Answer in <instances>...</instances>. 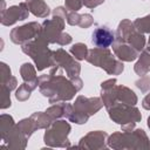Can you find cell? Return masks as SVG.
I'll list each match as a JSON object with an SVG mask.
<instances>
[{"label": "cell", "instance_id": "6da1fadb", "mask_svg": "<svg viewBox=\"0 0 150 150\" xmlns=\"http://www.w3.org/2000/svg\"><path fill=\"white\" fill-rule=\"evenodd\" d=\"M57 75L54 73H49L48 75H42L39 77V89L43 96L49 98V103H57L62 101L71 100L77 89L70 81V79H66L59 66H53Z\"/></svg>", "mask_w": 150, "mask_h": 150}, {"label": "cell", "instance_id": "7a4b0ae2", "mask_svg": "<svg viewBox=\"0 0 150 150\" xmlns=\"http://www.w3.org/2000/svg\"><path fill=\"white\" fill-rule=\"evenodd\" d=\"M102 107L103 102L98 97L88 98L84 96H79L73 105L67 103L64 117L74 123L83 124L88 121L89 116L96 114Z\"/></svg>", "mask_w": 150, "mask_h": 150}, {"label": "cell", "instance_id": "3957f363", "mask_svg": "<svg viewBox=\"0 0 150 150\" xmlns=\"http://www.w3.org/2000/svg\"><path fill=\"white\" fill-rule=\"evenodd\" d=\"M108 144L114 149H146L150 146L148 136L142 129L115 132L109 137Z\"/></svg>", "mask_w": 150, "mask_h": 150}, {"label": "cell", "instance_id": "277c9868", "mask_svg": "<svg viewBox=\"0 0 150 150\" xmlns=\"http://www.w3.org/2000/svg\"><path fill=\"white\" fill-rule=\"evenodd\" d=\"M22 52L29 55L36 64L38 70H43L47 67L53 66V50L48 48V42L38 36L22 45Z\"/></svg>", "mask_w": 150, "mask_h": 150}, {"label": "cell", "instance_id": "5b68a950", "mask_svg": "<svg viewBox=\"0 0 150 150\" xmlns=\"http://www.w3.org/2000/svg\"><path fill=\"white\" fill-rule=\"evenodd\" d=\"M86 60L96 66L103 68L110 75H118L123 71V63L116 59L108 48H94L88 52Z\"/></svg>", "mask_w": 150, "mask_h": 150}, {"label": "cell", "instance_id": "8992f818", "mask_svg": "<svg viewBox=\"0 0 150 150\" xmlns=\"http://www.w3.org/2000/svg\"><path fill=\"white\" fill-rule=\"evenodd\" d=\"M109 117L122 125L123 131H131L135 127V123L139 122L142 116L137 108L129 104L115 103L108 109Z\"/></svg>", "mask_w": 150, "mask_h": 150}, {"label": "cell", "instance_id": "52a82bcc", "mask_svg": "<svg viewBox=\"0 0 150 150\" xmlns=\"http://www.w3.org/2000/svg\"><path fill=\"white\" fill-rule=\"evenodd\" d=\"M70 132V125L66 121L52 122L45 134V143L49 146H69V141L67 138Z\"/></svg>", "mask_w": 150, "mask_h": 150}, {"label": "cell", "instance_id": "ba28073f", "mask_svg": "<svg viewBox=\"0 0 150 150\" xmlns=\"http://www.w3.org/2000/svg\"><path fill=\"white\" fill-rule=\"evenodd\" d=\"M64 20L66 19L63 16L53 14V19L46 20L41 25L39 36L42 38L48 43L57 42V40H59L61 33L63 32V28H64Z\"/></svg>", "mask_w": 150, "mask_h": 150}, {"label": "cell", "instance_id": "9c48e42d", "mask_svg": "<svg viewBox=\"0 0 150 150\" xmlns=\"http://www.w3.org/2000/svg\"><path fill=\"white\" fill-rule=\"evenodd\" d=\"M53 66H59V67L64 68L69 79L79 76V74L81 71L80 63L76 62L69 55V53H67L62 48L53 50Z\"/></svg>", "mask_w": 150, "mask_h": 150}, {"label": "cell", "instance_id": "30bf717a", "mask_svg": "<svg viewBox=\"0 0 150 150\" xmlns=\"http://www.w3.org/2000/svg\"><path fill=\"white\" fill-rule=\"evenodd\" d=\"M41 25L38 22H29L23 26L16 27L11 32V40L16 45H23L39 36Z\"/></svg>", "mask_w": 150, "mask_h": 150}, {"label": "cell", "instance_id": "8fae6325", "mask_svg": "<svg viewBox=\"0 0 150 150\" xmlns=\"http://www.w3.org/2000/svg\"><path fill=\"white\" fill-rule=\"evenodd\" d=\"M29 15V9L26 2H21L18 6H11L7 11L1 12V23L4 26H11L16 21L27 19Z\"/></svg>", "mask_w": 150, "mask_h": 150}, {"label": "cell", "instance_id": "7c38bea8", "mask_svg": "<svg viewBox=\"0 0 150 150\" xmlns=\"http://www.w3.org/2000/svg\"><path fill=\"white\" fill-rule=\"evenodd\" d=\"M115 33L107 26H100L91 34V42L97 48H108L115 42Z\"/></svg>", "mask_w": 150, "mask_h": 150}, {"label": "cell", "instance_id": "4fadbf2b", "mask_svg": "<svg viewBox=\"0 0 150 150\" xmlns=\"http://www.w3.org/2000/svg\"><path fill=\"white\" fill-rule=\"evenodd\" d=\"M107 134L104 131H91L84 137L81 138L80 144L77 148H86V149H102L105 148L104 141H105Z\"/></svg>", "mask_w": 150, "mask_h": 150}, {"label": "cell", "instance_id": "5bb4252c", "mask_svg": "<svg viewBox=\"0 0 150 150\" xmlns=\"http://www.w3.org/2000/svg\"><path fill=\"white\" fill-rule=\"evenodd\" d=\"M112 50L115 53V55L117 56L118 60L121 61H134L138 57L139 53L134 49L129 43L127 42H122V41H116L112 43Z\"/></svg>", "mask_w": 150, "mask_h": 150}, {"label": "cell", "instance_id": "9a60e30c", "mask_svg": "<svg viewBox=\"0 0 150 150\" xmlns=\"http://www.w3.org/2000/svg\"><path fill=\"white\" fill-rule=\"evenodd\" d=\"M116 41H122V42H127L129 43L134 49H136L138 53H141V50L144 48L145 46V36L143 33L138 32L136 28L128 35L125 36L123 40H116Z\"/></svg>", "mask_w": 150, "mask_h": 150}, {"label": "cell", "instance_id": "2e32d148", "mask_svg": "<svg viewBox=\"0 0 150 150\" xmlns=\"http://www.w3.org/2000/svg\"><path fill=\"white\" fill-rule=\"evenodd\" d=\"M20 73H21V77L23 79V81L28 83L33 88V90L39 86V79L35 75L36 74L35 68L30 63H23L20 68Z\"/></svg>", "mask_w": 150, "mask_h": 150}, {"label": "cell", "instance_id": "e0dca14e", "mask_svg": "<svg viewBox=\"0 0 150 150\" xmlns=\"http://www.w3.org/2000/svg\"><path fill=\"white\" fill-rule=\"evenodd\" d=\"M26 5L28 7V9L39 18H47L48 14L50 13L48 5L43 1V0H27Z\"/></svg>", "mask_w": 150, "mask_h": 150}, {"label": "cell", "instance_id": "ac0fdd59", "mask_svg": "<svg viewBox=\"0 0 150 150\" xmlns=\"http://www.w3.org/2000/svg\"><path fill=\"white\" fill-rule=\"evenodd\" d=\"M134 69L139 76H144L148 71H150V50L145 49L142 52Z\"/></svg>", "mask_w": 150, "mask_h": 150}, {"label": "cell", "instance_id": "d6986e66", "mask_svg": "<svg viewBox=\"0 0 150 150\" xmlns=\"http://www.w3.org/2000/svg\"><path fill=\"white\" fill-rule=\"evenodd\" d=\"M66 105L67 103H63V102H57V103H54V105H52L50 108H48L46 110V112L54 120L56 118H60L62 116H64V112H66Z\"/></svg>", "mask_w": 150, "mask_h": 150}, {"label": "cell", "instance_id": "ffe728a7", "mask_svg": "<svg viewBox=\"0 0 150 150\" xmlns=\"http://www.w3.org/2000/svg\"><path fill=\"white\" fill-rule=\"evenodd\" d=\"M88 52L89 50H88L87 46L84 43H81V42L75 43L70 48V53L74 55V57L76 60H84L87 57V55H88Z\"/></svg>", "mask_w": 150, "mask_h": 150}, {"label": "cell", "instance_id": "44dd1931", "mask_svg": "<svg viewBox=\"0 0 150 150\" xmlns=\"http://www.w3.org/2000/svg\"><path fill=\"white\" fill-rule=\"evenodd\" d=\"M135 28L141 33H150V15H146L144 18H138L134 21Z\"/></svg>", "mask_w": 150, "mask_h": 150}, {"label": "cell", "instance_id": "7402d4cb", "mask_svg": "<svg viewBox=\"0 0 150 150\" xmlns=\"http://www.w3.org/2000/svg\"><path fill=\"white\" fill-rule=\"evenodd\" d=\"M14 125V121L12 118V116L9 115H6V114H2L1 117H0V130H1V137L5 136L9 129Z\"/></svg>", "mask_w": 150, "mask_h": 150}, {"label": "cell", "instance_id": "603a6c76", "mask_svg": "<svg viewBox=\"0 0 150 150\" xmlns=\"http://www.w3.org/2000/svg\"><path fill=\"white\" fill-rule=\"evenodd\" d=\"M33 90V88L28 84V83H22L18 89H16V93H15V96L19 101H26L27 98H29L30 96V91Z\"/></svg>", "mask_w": 150, "mask_h": 150}, {"label": "cell", "instance_id": "cb8c5ba5", "mask_svg": "<svg viewBox=\"0 0 150 150\" xmlns=\"http://www.w3.org/2000/svg\"><path fill=\"white\" fill-rule=\"evenodd\" d=\"M9 89L5 86H1V108L6 109L11 107V97H9Z\"/></svg>", "mask_w": 150, "mask_h": 150}, {"label": "cell", "instance_id": "d4e9b609", "mask_svg": "<svg viewBox=\"0 0 150 150\" xmlns=\"http://www.w3.org/2000/svg\"><path fill=\"white\" fill-rule=\"evenodd\" d=\"M64 1H66V8L69 12H77L83 5L82 0H64Z\"/></svg>", "mask_w": 150, "mask_h": 150}, {"label": "cell", "instance_id": "484cf974", "mask_svg": "<svg viewBox=\"0 0 150 150\" xmlns=\"http://www.w3.org/2000/svg\"><path fill=\"white\" fill-rule=\"evenodd\" d=\"M94 22L93 16L90 14H82L80 16V21H79V26L82 28H88L89 26H91Z\"/></svg>", "mask_w": 150, "mask_h": 150}, {"label": "cell", "instance_id": "4316f807", "mask_svg": "<svg viewBox=\"0 0 150 150\" xmlns=\"http://www.w3.org/2000/svg\"><path fill=\"white\" fill-rule=\"evenodd\" d=\"M136 86H137L143 93H146V91L149 90V88H150V77L144 76L143 79L136 81Z\"/></svg>", "mask_w": 150, "mask_h": 150}, {"label": "cell", "instance_id": "83f0119b", "mask_svg": "<svg viewBox=\"0 0 150 150\" xmlns=\"http://www.w3.org/2000/svg\"><path fill=\"white\" fill-rule=\"evenodd\" d=\"M80 14H77V12H68L67 14V22L71 26H79V21H80Z\"/></svg>", "mask_w": 150, "mask_h": 150}, {"label": "cell", "instance_id": "f1b7e54d", "mask_svg": "<svg viewBox=\"0 0 150 150\" xmlns=\"http://www.w3.org/2000/svg\"><path fill=\"white\" fill-rule=\"evenodd\" d=\"M70 42H71V36H70L68 33L62 32L56 43H59L60 46H64V45H68V43H70Z\"/></svg>", "mask_w": 150, "mask_h": 150}, {"label": "cell", "instance_id": "f546056e", "mask_svg": "<svg viewBox=\"0 0 150 150\" xmlns=\"http://www.w3.org/2000/svg\"><path fill=\"white\" fill-rule=\"evenodd\" d=\"M82 2H83V5H84L86 7H88V8H94V7H96V6L101 5V4H103L104 0H82Z\"/></svg>", "mask_w": 150, "mask_h": 150}, {"label": "cell", "instance_id": "4dcf8cb0", "mask_svg": "<svg viewBox=\"0 0 150 150\" xmlns=\"http://www.w3.org/2000/svg\"><path fill=\"white\" fill-rule=\"evenodd\" d=\"M142 105H143V108H144V109H146V110H150V94H148V95L144 97Z\"/></svg>", "mask_w": 150, "mask_h": 150}, {"label": "cell", "instance_id": "1f68e13d", "mask_svg": "<svg viewBox=\"0 0 150 150\" xmlns=\"http://www.w3.org/2000/svg\"><path fill=\"white\" fill-rule=\"evenodd\" d=\"M148 127H149V128H150V116H149V117H148Z\"/></svg>", "mask_w": 150, "mask_h": 150}, {"label": "cell", "instance_id": "d6a6232c", "mask_svg": "<svg viewBox=\"0 0 150 150\" xmlns=\"http://www.w3.org/2000/svg\"><path fill=\"white\" fill-rule=\"evenodd\" d=\"M148 50H150V38H149V45H148V48H146Z\"/></svg>", "mask_w": 150, "mask_h": 150}]
</instances>
